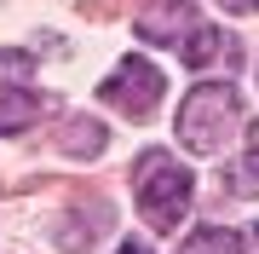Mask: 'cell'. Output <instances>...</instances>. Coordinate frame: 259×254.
Segmentation results:
<instances>
[{
	"label": "cell",
	"mask_w": 259,
	"mask_h": 254,
	"mask_svg": "<svg viewBox=\"0 0 259 254\" xmlns=\"http://www.w3.org/2000/svg\"><path fill=\"white\" fill-rule=\"evenodd\" d=\"M161 87H167V81H161V69H156V64H144V58H121L98 93L110 98L121 116H150V110L161 104Z\"/></svg>",
	"instance_id": "cell-3"
},
{
	"label": "cell",
	"mask_w": 259,
	"mask_h": 254,
	"mask_svg": "<svg viewBox=\"0 0 259 254\" xmlns=\"http://www.w3.org/2000/svg\"><path fill=\"white\" fill-rule=\"evenodd\" d=\"M35 116H40V98L29 93V87H18V81H0V139H6V133L35 127Z\"/></svg>",
	"instance_id": "cell-5"
},
{
	"label": "cell",
	"mask_w": 259,
	"mask_h": 254,
	"mask_svg": "<svg viewBox=\"0 0 259 254\" xmlns=\"http://www.w3.org/2000/svg\"><path fill=\"white\" fill-rule=\"evenodd\" d=\"M179 254H248V243L225 226H202V231H190V243H179Z\"/></svg>",
	"instance_id": "cell-7"
},
{
	"label": "cell",
	"mask_w": 259,
	"mask_h": 254,
	"mask_svg": "<svg viewBox=\"0 0 259 254\" xmlns=\"http://www.w3.org/2000/svg\"><path fill=\"white\" fill-rule=\"evenodd\" d=\"M133 191H139V208L156 231H173L190 208V191H196V173L179 162L173 151H144L133 162Z\"/></svg>",
	"instance_id": "cell-2"
},
{
	"label": "cell",
	"mask_w": 259,
	"mask_h": 254,
	"mask_svg": "<svg viewBox=\"0 0 259 254\" xmlns=\"http://www.w3.org/2000/svg\"><path fill=\"white\" fill-rule=\"evenodd\" d=\"M196 23H202L196 18V0H156V6H144V18H139V41L144 47H179Z\"/></svg>",
	"instance_id": "cell-4"
},
{
	"label": "cell",
	"mask_w": 259,
	"mask_h": 254,
	"mask_svg": "<svg viewBox=\"0 0 259 254\" xmlns=\"http://www.w3.org/2000/svg\"><path fill=\"white\" fill-rule=\"evenodd\" d=\"M121 254H150V248L144 243H121Z\"/></svg>",
	"instance_id": "cell-11"
},
{
	"label": "cell",
	"mask_w": 259,
	"mask_h": 254,
	"mask_svg": "<svg viewBox=\"0 0 259 254\" xmlns=\"http://www.w3.org/2000/svg\"><path fill=\"white\" fill-rule=\"evenodd\" d=\"M236 122H242L236 81H202V87H190L185 104H179V144H190L196 156H213V151L231 144Z\"/></svg>",
	"instance_id": "cell-1"
},
{
	"label": "cell",
	"mask_w": 259,
	"mask_h": 254,
	"mask_svg": "<svg viewBox=\"0 0 259 254\" xmlns=\"http://www.w3.org/2000/svg\"><path fill=\"white\" fill-rule=\"evenodd\" d=\"M225 191L231 197H259V151L248 144V156L231 162V173H225Z\"/></svg>",
	"instance_id": "cell-8"
},
{
	"label": "cell",
	"mask_w": 259,
	"mask_h": 254,
	"mask_svg": "<svg viewBox=\"0 0 259 254\" xmlns=\"http://www.w3.org/2000/svg\"><path fill=\"white\" fill-rule=\"evenodd\" d=\"M0 76H29V58L23 52H0Z\"/></svg>",
	"instance_id": "cell-9"
},
{
	"label": "cell",
	"mask_w": 259,
	"mask_h": 254,
	"mask_svg": "<svg viewBox=\"0 0 259 254\" xmlns=\"http://www.w3.org/2000/svg\"><path fill=\"white\" fill-rule=\"evenodd\" d=\"M253 151H259V122H253Z\"/></svg>",
	"instance_id": "cell-12"
},
{
	"label": "cell",
	"mask_w": 259,
	"mask_h": 254,
	"mask_svg": "<svg viewBox=\"0 0 259 254\" xmlns=\"http://www.w3.org/2000/svg\"><path fill=\"white\" fill-rule=\"evenodd\" d=\"M253 254H259V231H253Z\"/></svg>",
	"instance_id": "cell-13"
},
{
	"label": "cell",
	"mask_w": 259,
	"mask_h": 254,
	"mask_svg": "<svg viewBox=\"0 0 259 254\" xmlns=\"http://www.w3.org/2000/svg\"><path fill=\"white\" fill-rule=\"evenodd\" d=\"M225 52H231V41H225V35H219V29H213V23H196V29H190V35H185V41H179V58H185V64H190V69H207V64H213V58H225Z\"/></svg>",
	"instance_id": "cell-6"
},
{
	"label": "cell",
	"mask_w": 259,
	"mask_h": 254,
	"mask_svg": "<svg viewBox=\"0 0 259 254\" xmlns=\"http://www.w3.org/2000/svg\"><path fill=\"white\" fill-rule=\"evenodd\" d=\"M225 12H259V0H219Z\"/></svg>",
	"instance_id": "cell-10"
}]
</instances>
